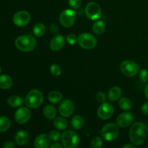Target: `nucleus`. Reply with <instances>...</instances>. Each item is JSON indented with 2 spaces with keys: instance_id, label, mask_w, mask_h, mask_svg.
<instances>
[{
  "instance_id": "obj_1",
  "label": "nucleus",
  "mask_w": 148,
  "mask_h": 148,
  "mask_svg": "<svg viewBox=\"0 0 148 148\" xmlns=\"http://www.w3.org/2000/svg\"><path fill=\"white\" fill-rule=\"evenodd\" d=\"M147 127L143 122H135L131 126L129 132L130 140L134 145L143 144L147 137Z\"/></svg>"
},
{
  "instance_id": "obj_2",
  "label": "nucleus",
  "mask_w": 148,
  "mask_h": 148,
  "mask_svg": "<svg viewBox=\"0 0 148 148\" xmlns=\"http://www.w3.org/2000/svg\"><path fill=\"white\" fill-rule=\"evenodd\" d=\"M14 45L19 51L27 53L34 50L37 45V40L31 35H23L15 39Z\"/></svg>"
},
{
  "instance_id": "obj_3",
  "label": "nucleus",
  "mask_w": 148,
  "mask_h": 148,
  "mask_svg": "<svg viewBox=\"0 0 148 148\" xmlns=\"http://www.w3.org/2000/svg\"><path fill=\"white\" fill-rule=\"evenodd\" d=\"M26 106L30 108H39L43 102V95L41 91L38 89L31 90L24 100Z\"/></svg>"
},
{
  "instance_id": "obj_4",
  "label": "nucleus",
  "mask_w": 148,
  "mask_h": 148,
  "mask_svg": "<svg viewBox=\"0 0 148 148\" xmlns=\"http://www.w3.org/2000/svg\"><path fill=\"white\" fill-rule=\"evenodd\" d=\"M101 137L106 141H113L119 134V126L113 122H109L104 125L101 130Z\"/></svg>"
},
{
  "instance_id": "obj_5",
  "label": "nucleus",
  "mask_w": 148,
  "mask_h": 148,
  "mask_svg": "<svg viewBox=\"0 0 148 148\" xmlns=\"http://www.w3.org/2000/svg\"><path fill=\"white\" fill-rule=\"evenodd\" d=\"M61 139L62 145L65 148H76L79 145V137L77 134L73 131H64L62 134Z\"/></svg>"
},
{
  "instance_id": "obj_6",
  "label": "nucleus",
  "mask_w": 148,
  "mask_h": 148,
  "mask_svg": "<svg viewBox=\"0 0 148 148\" xmlns=\"http://www.w3.org/2000/svg\"><path fill=\"white\" fill-rule=\"evenodd\" d=\"M77 43L80 47L86 50H92L96 46L97 39L89 33H82L77 37Z\"/></svg>"
},
{
  "instance_id": "obj_7",
  "label": "nucleus",
  "mask_w": 148,
  "mask_h": 148,
  "mask_svg": "<svg viewBox=\"0 0 148 148\" xmlns=\"http://www.w3.org/2000/svg\"><path fill=\"white\" fill-rule=\"evenodd\" d=\"M120 70L124 76L132 77L137 75L140 71V66L133 61L125 60L123 61L120 64Z\"/></svg>"
},
{
  "instance_id": "obj_8",
  "label": "nucleus",
  "mask_w": 148,
  "mask_h": 148,
  "mask_svg": "<svg viewBox=\"0 0 148 148\" xmlns=\"http://www.w3.org/2000/svg\"><path fill=\"white\" fill-rule=\"evenodd\" d=\"M76 20V12L72 9H66L61 12L59 22L63 27L66 28L71 27L75 24Z\"/></svg>"
},
{
  "instance_id": "obj_9",
  "label": "nucleus",
  "mask_w": 148,
  "mask_h": 148,
  "mask_svg": "<svg viewBox=\"0 0 148 148\" xmlns=\"http://www.w3.org/2000/svg\"><path fill=\"white\" fill-rule=\"evenodd\" d=\"M85 12L87 17L90 20H98L101 16V9L99 4L94 1L89 2L86 5Z\"/></svg>"
},
{
  "instance_id": "obj_10",
  "label": "nucleus",
  "mask_w": 148,
  "mask_h": 148,
  "mask_svg": "<svg viewBox=\"0 0 148 148\" xmlns=\"http://www.w3.org/2000/svg\"><path fill=\"white\" fill-rule=\"evenodd\" d=\"M75 109V107L74 103L69 99H64L62 101L60 105L59 106L58 111L62 116L66 118L73 114Z\"/></svg>"
},
{
  "instance_id": "obj_11",
  "label": "nucleus",
  "mask_w": 148,
  "mask_h": 148,
  "mask_svg": "<svg viewBox=\"0 0 148 148\" xmlns=\"http://www.w3.org/2000/svg\"><path fill=\"white\" fill-rule=\"evenodd\" d=\"M30 18H31L30 14L28 12L25 10H21L14 14L12 20L15 25L18 27H23L27 25L30 23Z\"/></svg>"
},
{
  "instance_id": "obj_12",
  "label": "nucleus",
  "mask_w": 148,
  "mask_h": 148,
  "mask_svg": "<svg viewBox=\"0 0 148 148\" xmlns=\"http://www.w3.org/2000/svg\"><path fill=\"white\" fill-rule=\"evenodd\" d=\"M114 113V108L110 103H103L98 108L97 114L102 120H108L111 118Z\"/></svg>"
},
{
  "instance_id": "obj_13",
  "label": "nucleus",
  "mask_w": 148,
  "mask_h": 148,
  "mask_svg": "<svg viewBox=\"0 0 148 148\" xmlns=\"http://www.w3.org/2000/svg\"><path fill=\"white\" fill-rule=\"evenodd\" d=\"M31 116V113L28 107L20 106L14 114V120L17 124H26L30 120Z\"/></svg>"
},
{
  "instance_id": "obj_14",
  "label": "nucleus",
  "mask_w": 148,
  "mask_h": 148,
  "mask_svg": "<svg viewBox=\"0 0 148 148\" xmlns=\"http://www.w3.org/2000/svg\"><path fill=\"white\" fill-rule=\"evenodd\" d=\"M134 121V116L130 112H124L117 116L116 124L121 128H126L131 125Z\"/></svg>"
},
{
  "instance_id": "obj_15",
  "label": "nucleus",
  "mask_w": 148,
  "mask_h": 148,
  "mask_svg": "<svg viewBox=\"0 0 148 148\" xmlns=\"http://www.w3.org/2000/svg\"><path fill=\"white\" fill-rule=\"evenodd\" d=\"M65 38L60 34H56L53 36L49 43V47L53 51H59L64 46Z\"/></svg>"
},
{
  "instance_id": "obj_16",
  "label": "nucleus",
  "mask_w": 148,
  "mask_h": 148,
  "mask_svg": "<svg viewBox=\"0 0 148 148\" xmlns=\"http://www.w3.org/2000/svg\"><path fill=\"white\" fill-rule=\"evenodd\" d=\"M51 140L47 134H40L36 137L34 147L36 148H48L50 147Z\"/></svg>"
},
{
  "instance_id": "obj_17",
  "label": "nucleus",
  "mask_w": 148,
  "mask_h": 148,
  "mask_svg": "<svg viewBox=\"0 0 148 148\" xmlns=\"http://www.w3.org/2000/svg\"><path fill=\"white\" fill-rule=\"evenodd\" d=\"M30 140L29 134L25 130H20L14 135V142L18 145L23 146L28 143Z\"/></svg>"
},
{
  "instance_id": "obj_18",
  "label": "nucleus",
  "mask_w": 148,
  "mask_h": 148,
  "mask_svg": "<svg viewBox=\"0 0 148 148\" xmlns=\"http://www.w3.org/2000/svg\"><path fill=\"white\" fill-rule=\"evenodd\" d=\"M122 94L121 89L118 86H114L109 90L108 93V98L111 102H115L120 99Z\"/></svg>"
},
{
  "instance_id": "obj_19",
  "label": "nucleus",
  "mask_w": 148,
  "mask_h": 148,
  "mask_svg": "<svg viewBox=\"0 0 148 148\" xmlns=\"http://www.w3.org/2000/svg\"><path fill=\"white\" fill-rule=\"evenodd\" d=\"M43 114L47 119L53 120L57 116V111L53 106L47 105L43 108Z\"/></svg>"
},
{
  "instance_id": "obj_20",
  "label": "nucleus",
  "mask_w": 148,
  "mask_h": 148,
  "mask_svg": "<svg viewBox=\"0 0 148 148\" xmlns=\"http://www.w3.org/2000/svg\"><path fill=\"white\" fill-rule=\"evenodd\" d=\"M13 80L9 75H3L0 76V88L2 90L10 89L12 86Z\"/></svg>"
},
{
  "instance_id": "obj_21",
  "label": "nucleus",
  "mask_w": 148,
  "mask_h": 148,
  "mask_svg": "<svg viewBox=\"0 0 148 148\" xmlns=\"http://www.w3.org/2000/svg\"><path fill=\"white\" fill-rule=\"evenodd\" d=\"M23 99L18 95H11L7 99V104L12 108H19L23 103Z\"/></svg>"
},
{
  "instance_id": "obj_22",
  "label": "nucleus",
  "mask_w": 148,
  "mask_h": 148,
  "mask_svg": "<svg viewBox=\"0 0 148 148\" xmlns=\"http://www.w3.org/2000/svg\"><path fill=\"white\" fill-rule=\"evenodd\" d=\"M53 125L58 130H65L68 127V122L64 117L56 116L53 119Z\"/></svg>"
},
{
  "instance_id": "obj_23",
  "label": "nucleus",
  "mask_w": 148,
  "mask_h": 148,
  "mask_svg": "<svg viewBox=\"0 0 148 148\" xmlns=\"http://www.w3.org/2000/svg\"><path fill=\"white\" fill-rule=\"evenodd\" d=\"M63 98L62 92L57 90L51 91L48 95V99L51 103H58L61 102Z\"/></svg>"
},
{
  "instance_id": "obj_24",
  "label": "nucleus",
  "mask_w": 148,
  "mask_h": 148,
  "mask_svg": "<svg viewBox=\"0 0 148 148\" xmlns=\"http://www.w3.org/2000/svg\"><path fill=\"white\" fill-rule=\"evenodd\" d=\"M46 26L41 23H38L33 26V33L36 37H42L46 33Z\"/></svg>"
},
{
  "instance_id": "obj_25",
  "label": "nucleus",
  "mask_w": 148,
  "mask_h": 148,
  "mask_svg": "<svg viewBox=\"0 0 148 148\" xmlns=\"http://www.w3.org/2000/svg\"><path fill=\"white\" fill-rule=\"evenodd\" d=\"M106 25L103 20H97L92 25V31L97 35H101L105 31Z\"/></svg>"
},
{
  "instance_id": "obj_26",
  "label": "nucleus",
  "mask_w": 148,
  "mask_h": 148,
  "mask_svg": "<svg viewBox=\"0 0 148 148\" xmlns=\"http://www.w3.org/2000/svg\"><path fill=\"white\" fill-rule=\"evenodd\" d=\"M71 125L75 130H80L84 125V119L81 116L76 115L71 120Z\"/></svg>"
},
{
  "instance_id": "obj_27",
  "label": "nucleus",
  "mask_w": 148,
  "mask_h": 148,
  "mask_svg": "<svg viewBox=\"0 0 148 148\" xmlns=\"http://www.w3.org/2000/svg\"><path fill=\"white\" fill-rule=\"evenodd\" d=\"M11 126V121L7 116H0V133L5 132L10 129Z\"/></svg>"
},
{
  "instance_id": "obj_28",
  "label": "nucleus",
  "mask_w": 148,
  "mask_h": 148,
  "mask_svg": "<svg viewBox=\"0 0 148 148\" xmlns=\"http://www.w3.org/2000/svg\"><path fill=\"white\" fill-rule=\"evenodd\" d=\"M119 106L121 109L124 110V111H130L132 108V101L126 97L120 98V99L119 100Z\"/></svg>"
},
{
  "instance_id": "obj_29",
  "label": "nucleus",
  "mask_w": 148,
  "mask_h": 148,
  "mask_svg": "<svg viewBox=\"0 0 148 148\" xmlns=\"http://www.w3.org/2000/svg\"><path fill=\"white\" fill-rule=\"evenodd\" d=\"M103 147V140L101 137H95L90 142V147L101 148Z\"/></svg>"
},
{
  "instance_id": "obj_30",
  "label": "nucleus",
  "mask_w": 148,
  "mask_h": 148,
  "mask_svg": "<svg viewBox=\"0 0 148 148\" xmlns=\"http://www.w3.org/2000/svg\"><path fill=\"white\" fill-rule=\"evenodd\" d=\"M50 72L52 75L58 77L62 74V69H61V67L58 64H53L50 66Z\"/></svg>"
},
{
  "instance_id": "obj_31",
  "label": "nucleus",
  "mask_w": 148,
  "mask_h": 148,
  "mask_svg": "<svg viewBox=\"0 0 148 148\" xmlns=\"http://www.w3.org/2000/svg\"><path fill=\"white\" fill-rule=\"evenodd\" d=\"M49 135L51 141L56 142L59 140L62 137V134L58 130H52L49 133Z\"/></svg>"
},
{
  "instance_id": "obj_32",
  "label": "nucleus",
  "mask_w": 148,
  "mask_h": 148,
  "mask_svg": "<svg viewBox=\"0 0 148 148\" xmlns=\"http://www.w3.org/2000/svg\"><path fill=\"white\" fill-rule=\"evenodd\" d=\"M77 37L75 34H73V33H71V34H69L66 38V41L70 45H75V43H77Z\"/></svg>"
},
{
  "instance_id": "obj_33",
  "label": "nucleus",
  "mask_w": 148,
  "mask_h": 148,
  "mask_svg": "<svg viewBox=\"0 0 148 148\" xmlns=\"http://www.w3.org/2000/svg\"><path fill=\"white\" fill-rule=\"evenodd\" d=\"M139 77L143 82H148V70L145 69H141L139 74Z\"/></svg>"
},
{
  "instance_id": "obj_34",
  "label": "nucleus",
  "mask_w": 148,
  "mask_h": 148,
  "mask_svg": "<svg viewBox=\"0 0 148 148\" xmlns=\"http://www.w3.org/2000/svg\"><path fill=\"white\" fill-rule=\"evenodd\" d=\"M95 98H96V101H98L99 103L102 104L103 103L106 102V94L103 92H98L95 95Z\"/></svg>"
},
{
  "instance_id": "obj_35",
  "label": "nucleus",
  "mask_w": 148,
  "mask_h": 148,
  "mask_svg": "<svg viewBox=\"0 0 148 148\" xmlns=\"http://www.w3.org/2000/svg\"><path fill=\"white\" fill-rule=\"evenodd\" d=\"M70 7L74 10H77L80 7L82 4V0H68Z\"/></svg>"
},
{
  "instance_id": "obj_36",
  "label": "nucleus",
  "mask_w": 148,
  "mask_h": 148,
  "mask_svg": "<svg viewBox=\"0 0 148 148\" xmlns=\"http://www.w3.org/2000/svg\"><path fill=\"white\" fill-rule=\"evenodd\" d=\"M50 31H51V33H53V34H55V35L57 34L58 32H59V27H58L57 25L54 24V23H53V24L51 25Z\"/></svg>"
},
{
  "instance_id": "obj_37",
  "label": "nucleus",
  "mask_w": 148,
  "mask_h": 148,
  "mask_svg": "<svg viewBox=\"0 0 148 148\" xmlns=\"http://www.w3.org/2000/svg\"><path fill=\"white\" fill-rule=\"evenodd\" d=\"M3 148H14L15 147V144L12 141H7L3 144Z\"/></svg>"
},
{
  "instance_id": "obj_38",
  "label": "nucleus",
  "mask_w": 148,
  "mask_h": 148,
  "mask_svg": "<svg viewBox=\"0 0 148 148\" xmlns=\"http://www.w3.org/2000/svg\"><path fill=\"white\" fill-rule=\"evenodd\" d=\"M141 111L143 114H145V115H148V102L145 103L142 106Z\"/></svg>"
},
{
  "instance_id": "obj_39",
  "label": "nucleus",
  "mask_w": 148,
  "mask_h": 148,
  "mask_svg": "<svg viewBox=\"0 0 148 148\" xmlns=\"http://www.w3.org/2000/svg\"><path fill=\"white\" fill-rule=\"evenodd\" d=\"M62 147H63V145L58 143H53V144H51L50 145L51 148H62Z\"/></svg>"
},
{
  "instance_id": "obj_40",
  "label": "nucleus",
  "mask_w": 148,
  "mask_h": 148,
  "mask_svg": "<svg viewBox=\"0 0 148 148\" xmlns=\"http://www.w3.org/2000/svg\"><path fill=\"white\" fill-rule=\"evenodd\" d=\"M123 148H136V145H134V144H127L125 145H124L122 147Z\"/></svg>"
},
{
  "instance_id": "obj_41",
  "label": "nucleus",
  "mask_w": 148,
  "mask_h": 148,
  "mask_svg": "<svg viewBox=\"0 0 148 148\" xmlns=\"http://www.w3.org/2000/svg\"><path fill=\"white\" fill-rule=\"evenodd\" d=\"M144 92H145V95L146 98H147L148 99V84L147 85H146L145 88Z\"/></svg>"
},
{
  "instance_id": "obj_42",
  "label": "nucleus",
  "mask_w": 148,
  "mask_h": 148,
  "mask_svg": "<svg viewBox=\"0 0 148 148\" xmlns=\"http://www.w3.org/2000/svg\"><path fill=\"white\" fill-rule=\"evenodd\" d=\"M1 66H0V73H1Z\"/></svg>"
},
{
  "instance_id": "obj_43",
  "label": "nucleus",
  "mask_w": 148,
  "mask_h": 148,
  "mask_svg": "<svg viewBox=\"0 0 148 148\" xmlns=\"http://www.w3.org/2000/svg\"><path fill=\"white\" fill-rule=\"evenodd\" d=\"M147 148H148V145H147Z\"/></svg>"
}]
</instances>
